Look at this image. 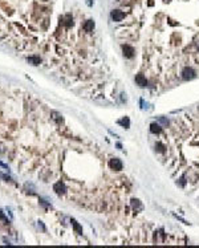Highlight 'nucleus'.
I'll return each instance as SVG.
<instances>
[{
	"label": "nucleus",
	"instance_id": "6ab92c4d",
	"mask_svg": "<svg viewBox=\"0 0 199 248\" xmlns=\"http://www.w3.org/2000/svg\"><path fill=\"white\" fill-rule=\"evenodd\" d=\"M37 223H39V227L41 228L43 231H47V228H45V226H44V223H43V222H41V220H39V222H37Z\"/></svg>",
	"mask_w": 199,
	"mask_h": 248
},
{
	"label": "nucleus",
	"instance_id": "412c9836",
	"mask_svg": "<svg viewBox=\"0 0 199 248\" xmlns=\"http://www.w3.org/2000/svg\"><path fill=\"white\" fill-rule=\"evenodd\" d=\"M0 166H1V167H3V169H5L8 171V170H9V167H8V165H5V163H3L1 162V161H0Z\"/></svg>",
	"mask_w": 199,
	"mask_h": 248
},
{
	"label": "nucleus",
	"instance_id": "4468645a",
	"mask_svg": "<svg viewBox=\"0 0 199 248\" xmlns=\"http://www.w3.org/2000/svg\"><path fill=\"white\" fill-rule=\"evenodd\" d=\"M52 116H53V120L57 122V125H62V122H64V120H62V116H60L58 113H56V111H52Z\"/></svg>",
	"mask_w": 199,
	"mask_h": 248
},
{
	"label": "nucleus",
	"instance_id": "20e7f679",
	"mask_svg": "<svg viewBox=\"0 0 199 248\" xmlns=\"http://www.w3.org/2000/svg\"><path fill=\"white\" fill-rule=\"evenodd\" d=\"M60 21H61V24L64 25V27L70 28L73 25V16L70 14H66V15L60 17Z\"/></svg>",
	"mask_w": 199,
	"mask_h": 248
},
{
	"label": "nucleus",
	"instance_id": "f257e3e1",
	"mask_svg": "<svg viewBox=\"0 0 199 248\" xmlns=\"http://www.w3.org/2000/svg\"><path fill=\"white\" fill-rule=\"evenodd\" d=\"M182 78L186 80V81H189V80H192L196 77V72L192 68H190V66H185V68L182 69Z\"/></svg>",
	"mask_w": 199,
	"mask_h": 248
},
{
	"label": "nucleus",
	"instance_id": "2eb2a0df",
	"mask_svg": "<svg viewBox=\"0 0 199 248\" xmlns=\"http://www.w3.org/2000/svg\"><path fill=\"white\" fill-rule=\"evenodd\" d=\"M0 220H1V222H4V223H5V224H9V219H8V218H7V215L4 214V212H3V211H1V210H0Z\"/></svg>",
	"mask_w": 199,
	"mask_h": 248
},
{
	"label": "nucleus",
	"instance_id": "a211bd4d",
	"mask_svg": "<svg viewBox=\"0 0 199 248\" xmlns=\"http://www.w3.org/2000/svg\"><path fill=\"white\" fill-rule=\"evenodd\" d=\"M178 184H179L181 187H185V186H186V175H182V178L179 179Z\"/></svg>",
	"mask_w": 199,
	"mask_h": 248
},
{
	"label": "nucleus",
	"instance_id": "7ed1b4c3",
	"mask_svg": "<svg viewBox=\"0 0 199 248\" xmlns=\"http://www.w3.org/2000/svg\"><path fill=\"white\" fill-rule=\"evenodd\" d=\"M109 167L112 170H114V171H121V170H122V167H124V165H122V162H121V159L112 158L109 161Z\"/></svg>",
	"mask_w": 199,
	"mask_h": 248
},
{
	"label": "nucleus",
	"instance_id": "f8f14e48",
	"mask_svg": "<svg viewBox=\"0 0 199 248\" xmlns=\"http://www.w3.org/2000/svg\"><path fill=\"white\" fill-rule=\"evenodd\" d=\"M27 61L31 64V65H40V62H41V59L39 57V56H31V57H28Z\"/></svg>",
	"mask_w": 199,
	"mask_h": 248
},
{
	"label": "nucleus",
	"instance_id": "423d86ee",
	"mask_svg": "<svg viewBox=\"0 0 199 248\" xmlns=\"http://www.w3.org/2000/svg\"><path fill=\"white\" fill-rule=\"evenodd\" d=\"M130 206L135 212H141V211L143 210V204H142V202L139 199H135V198H133V199L130 200Z\"/></svg>",
	"mask_w": 199,
	"mask_h": 248
},
{
	"label": "nucleus",
	"instance_id": "dca6fc26",
	"mask_svg": "<svg viewBox=\"0 0 199 248\" xmlns=\"http://www.w3.org/2000/svg\"><path fill=\"white\" fill-rule=\"evenodd\" d=\"M155 150H157L158 153H163L165 151V146L162 145L161 142H157V143H155Z\"/></svg>",
	"mask_w": 199,
	"mask_h": 248
},
{
	"label": "nucleus",
	"instance_id": "9d476101",
	"mask_svg": "<svg viewBox=\"0 0 199 248\" xmlns=\"http://www.w3.org/2000/svg\"><path fill=\"white\" fill-rule=\"evenodd\" d=\"M70 223H72V226H73V230H74L79 235H83V227L80 226V223L76 219H70Z\"/></svg>",
	"mask_w": 199,
	"mask_h": 248
},
{
	"label": "nucleus",
	"instance_id": "9b49d317",
	"mask_svg": "<svg viewBox=\"0 0 199 248\" xmlns=\"http://www.w3.org/2000/svg\"><path fill=\"white\" fill-rule=\"evenodd\" d=\"M150 131L153 133V134H159V133L162 131L161 125L157 124V122H153V124L150 125Z\"/></svg>",
	"mask_w": 199,
	"mask_h": 248
},
{
	"label": "nucleus",
	"instance_id": "aec40b11",
	"mask_svg": "<svg viewBox=\"0 0 199 248\" xmlns=\"http://www.w3.org/2000/svg\"><path fill=\"white\" fill-rule=\"evenodd\" d=\"M158 120L161 121L162 124H165V125H169V120H165V118H162V117H159Z\"/></svg>",
	"mask_w": 199,
	"mask_h": 248
},
{
	"label": "nucleus",
	"instance_id": "1a4fd4ad",
	"mask_svg": "<svg viewBox=\"0 0 199 248\" xmlns=\"http://www.w3.org/2000/svg\"><path fill=\"white\" fill-rule=\"evenodd\" d=\"M83 28H84V31L88 32V33L93 32V29H94V21H93V20H86Z\"/></svg>",
	"mask_w": 199,
	"mask_h": 248
},
{
	"label": "nucleus",
	"instance_id": "4be33fe9",
	"mask_svg": "<svg viewBox=\"0 0 199 248\" xmlns=\"http://www.w3.org/2000/svg\"><path fill=\"white\" fill-rule=\"evenodd\" d=\"M86 4H88V5H92V0H86Z\"/></svg>",
	"mask_w": 199,
	"mask_h": 248
},
{
	"label": "nucleus",
	"instance_id": "39448f33",
	"mask_svg": "<svg viewBox=\"0 0 199 248\" xmlns=\"http://www.w3.org/2000/svg\"><path fill=\"white\" fill-rule=\"evenodd\" d=\"M110 16H112V19H113V21H122L125 19V12H122V11L120 9H113L112 11V14H110Z\"/></svg>",
	"mask_w": 199,
	"mask_h": 248
},
{
	"label": "nucleus",
	"instance_id": "f03ea898",
	"mask_svg": "<svg viewBox=\"0 0 199 248\" xmlns=\"http://www.w3.org/2000/svg\"><path fill=\"white\" fill-rule=\"evenodd\" d=\"M53 191H55L57 195H64V194L66 193V186H65V183L61 182V180H58V182H56L55 184H53Z\"/></svg>",
	"mask_w": 199,
	"mask_h": 248
},
{
	"label": "nucleus",
	"instance_id": "ddd939ff",
	"mask_svg": "<svg viewBox=\"0 0 199 248\" xmlns=\"http://www.w3.org/2000/svg\"><path fill=\"white\" fill-rule=\"evenodd\" d=\"M118 125H121V126L125 129H129L130 128V120H129V117H122L120 121H118Z\"/></svg>",
	"mask_w": 199,
	"mask_h": 248
},
{
	"label": "nucleus",
	"instance_id": "6e6552de",
	"mask_svg": "<svg viewBox=\"0 0 199 248\" xmlns=\"http://www.w3.org/2000/svg\"><path fill=\"white\" fill-rule=\"evenodd\" d=\"M134 81H135V84H137V85L141 86V88L148 86V80H146V77H145L142 73H138L137 76H135V78H134Z\"/></svg>",
	"mask_w": 199,
	"mask_h": 248
},
{
	"label": "nucleus",
	"instance_id": "f3484780",
	"mask_svg": "<svg viewBox=\"0 0 199 248\" xmlns=\"http://www.w3.org/2000/svg\"><path fill=\"white\" fill-rule=\"evenodd\" d=\"M40 204H41L44 208H52L51 203H47V200H44V199H40Z\"/></svg>",
	"mask_w": 199,
	"mask_h": 248
},
{
	"label": "nucleus",
	"instance_id": "0eeeda50",
	"mask_svg": "<svg viewBox=\"0 0 199 248\" xmlns=\"http://www.w3.org/2000/svg\"><path fill=\"white\" fill-rule=\"evenodd\" d=\"M122 52H124V56L126 59H131L134 56V48L130 47V45H127V44L122 45Z\"/></svg>",
	"mask_w": 199,
	"mask_h": 248
}]
</instances>
